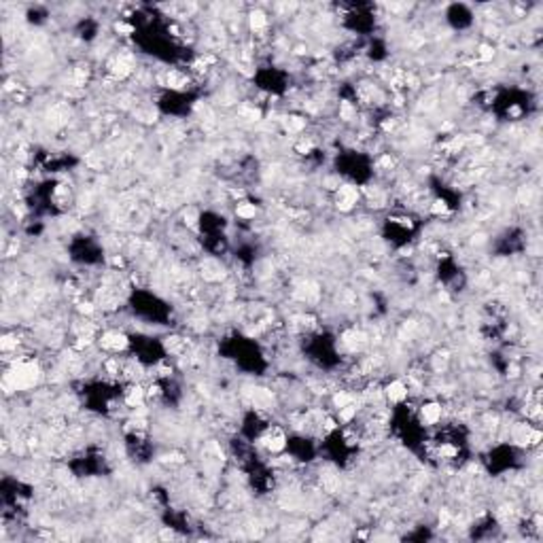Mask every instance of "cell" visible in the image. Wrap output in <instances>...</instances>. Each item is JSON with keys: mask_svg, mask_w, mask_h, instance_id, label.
<instances>
[{"mask_svg": "<svg viewBox=\"0 0 543 543\" xmlns=\"http://www.w3.org/2000/svg\"><path fill=\"white\" fill-rule=\"evenodd\" d=\"M357 199H359V193H357V189L352 187V185L339 187V191H337V206L342 208V210H350L352 206L357 204Z\"/></svg>", "mask_w": 543, "mask_h": 543, "instance_id": "1", "label": "cell"}, {"mask_svg": "<svg viewBox=\"0 0 543 543\" xmlns=\"http://www.w3.org/2000/svg\"><path fill=\"white\" fill-rule=\"evenodd\" d=\"M100 344H102V348L106 350H112V352H117L121 348H125V344H128V339H125V335H121L119 331H108L102 335V339H100Z\"/></svg>", "mask_w": 543, "mask_h": 543, "instance_id": "2", "label": "cell"}, {"mask_svg": "<svg viewBox=\"0 0 543 543\" xmlns=\"http://www.w3.org/2000/svg\"><path fill=\"white\" fill-rule=\"evenodd\" d=\"M420 414H422V420L426 424H437L441 420V414H444V410H441L439 403H426V406H422Z\"/></svg>", "mask_w": 543, "mask_h": 543, "instance_id": "3", "label": "cell"}, {"mask_svg": "<svg viewBox=\"0 0 543 543\" xmlns=\"http://www.w3.org/2000/svg\"><path fill=\"white\" fill-rule=\"evenodd\" d=\"M386 395L390 401H403L408 397V386L403 384L401 380H395V382H390L386 386Z\"/></svg>", "mask_w": 543, "mask_h": 543, "instance_id": "4", "label": "cell"}, {"mask_svg": "<svg viewBox=\"0 0 543 543\" xmlns=\"http://www.w3.org/2000/svg\"><path fill=\"white\" fill-rule=\"evenodd\" d=\"M265 26H268V17H265V13H261V11H252L250 13V28L255 32H261Z\"/></svg>", "mask_w": 543, "mask_h": 543, "instance_id": "5", "label": "cell"}, {"mask_svg": "<svg viewBox=\"0 0 543 543\" xmlns=\"http://www.w3.org/2000/svg\"><path fill=\"white\" fill-rule=\"evenodd\" d=\"M142 399H145V393H142V388H140V386H134V388H130V393L125 395V401H128V406H130V408L140 406V403H142Z\"/></svg>", "mask_w": 543, "mask_h": 543, "instance_id": "6", "label": "cell"}, {"mask_svg": "<svg viewBox=\"0 0 543 543\" xmlns=\"http://www.w3.org/2000/svg\"><path fill=\"white\" fill-rule=\"evenodd\" d=\"M236 212H238V217H240V219H255L257 208H255V204H248V202H242V204H238Z\"/></svg>", "mask_w": 543, "mask_h": 543, "instance_id": "7", "label": "cell"}, {"mask_svg": "<svg viewBox=\"0 0 543 543\" xmlns=\"http://www.w3.org/2000/svg\"><path fill=\"white\" fill-rule=\"evenodd\" d=\"M492 55H495V49H492V47H488V45H482V47H479V60H482V62L492 60Z\"/></svg>", "mask_w": 543, "mask_h": 543, "instance_id": "8", "label": "cell"}]
</instances>
